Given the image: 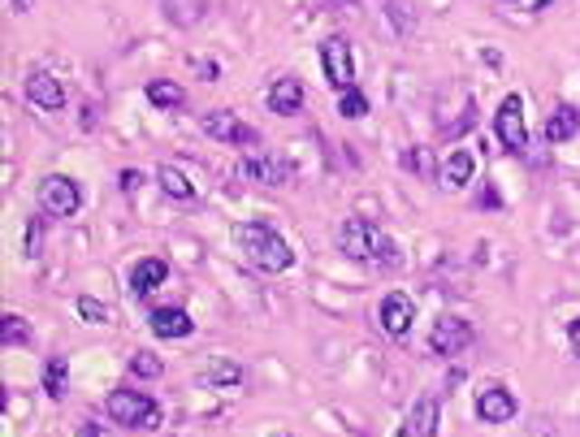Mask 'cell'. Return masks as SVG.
<instances>
[{"label":"cell","mask_w":580,"mask_h":437,"mask_svg":"<svg viewBox=\"0 0 580 437\" xmlns=\"http://www.w3.org/2000/svg\"><path fill=\"white\" fill-rule=\"evenodd\" d=\"M82 437H104L100 424H82Z\"/></svg>","instance_id":"d6a6232c"},{"label":"cell","mask_w":580,"mask_h":437,"mask_svg":"<svg viewBox=\"0 0 580 437\" xmlns=\"http://www.w3.org/2000/svg\"><path fill=\"white\" fill-rule=\"evenodd\" d=\"M130 373L143 381H157L160 373H165V364H160V356H152V351H135V356H130Z\"/></svg>","instance_id":"484cf974"},{"label":"cell","mask_w":580,"mask_h":437,"mask_svg":"<svg viewBox=\"0 0 580 437\" xmlns=\"http://www.w3.org/2000/svg\"><path fill=\"white\" fill-rule=\"evenodd\" d=\"M82 208V186L65 174H48L40 182V213L48 217H74Z\"/></svg>","instance_id":"277c9868"},{"label":"cell","mask_w":580,"mask_h":437,"mask_svg":"<svg viewBox=\"0 0 580 437\" xmlns=\"http://www.w3.org/2000/svg\"><path fill=\"white\" fill-rule=\"evenodd\" d=\"M65 385H70V364L61 356H52L43 364V394L48 398H65Z\"/></svg>","instance_id":"7402d4cb"},{"label":"cell","mask_w":580,"mask_h":437,"mask_svg":"<svg viewBox=\"0 0 580 437\" xmlns=\"http://www.w3.org/2000/svg\"><path fill=\"white\" fill-rule=\"evenodd\" d=\"M567 342H572V356L580 359V317L572 320V325H567Z\"/></svg>","instance_id":"f546056e"},{"label":"cell","mask_w":580,"mask_h":437,"mask_svg":"<svg viewBox=\"0 0 580 437\" xmlns=\"http://www.w3.org/2000/svg\"><path fill=\"white\" fill-rule=\"evenodd\" d=\"M217 74H221L217 61H200V79H217Z\"/></svg>","instance_id":"4dcf8cb0"},{"label":"cell","mask_w":580,"mask_h":437,"mask_svg":"<svg viewBox=\"0 0 580 437\" xmlns=\"http://www.w3.org/2000/svg\"><path fill=\"white\" fill-rule=\"evenodd\" d=\"M502 5H516V0H502Z\"/></svg>","instance_id":"8d00e7d4"},{"label":"cell","mask_w":580,"mask_h":437,"mask_svg":"<svg viewBox=\"0 0 580 437\" xmlns=\"http://www.w3.org/2000/svg\"><path fill=\"white\" fill-rule=\"evenodd\" d=\"M239 178L256 182V186H286L290 182V165L281 157H264V152H252V157L239 160Z\"/></svg>","instance_id":"9c48e42d"},{"label":"cell","mask_w":580,"mask_h":437,"mask_svg":"<svg viewBox=\"0 0 580 437\" xmlns=\"http://www.w3.org/2000/svg\"><path fill=\"white\" fill-rule=\"evenodd\" d=\"M576 130H580V109L576 104H559V109L550 113V121H546V139L550 143H567Z\"/></svg>","instance_id":"ac0fdd59"},{"label":"cell","mask_w":580,"mask_h":437,"mask_svg":"<svg viewBox=\"0 0 580 437\" xmlns=\"http://www.w3.org/2000/svg\"><path fill=\"white\" fill-rule=\"evenodd\" d=\"M0 342H5V347H26V342H31V325H26V317L5 312V317H0Z\"/></svg>","instance_id":"cb8c5ba5"},{"label":"cell","mask_w":580,"mask_h":437,"mask_svg":"<svg viewBox=\"0 0 580 437\" xmlns=\"http://www.w3.org/2000/svg\"><path fill=\"white\" fill-rule=\"evenodd\" d=\"M22 91H26V100H31L35 109H43V113H61V109H65V87H61L52 74H31Z\"/></svg>","instance_id":"4fadbf2b"},{"label":"cell","mask_w":580,"mask_h":437,"mask_svg":"<svg viewBox=\"0 0 580 437\" xmlns=\"http://www.w3.org/2000/svg\"><path fill=\"white\" fill-rule=\"evenodd\" d=\"M403 165L412 169V174H429L433 165H429V157H424L421 147H407V157H403Z\"/></svg>","instance_id":"f1b7e54d"},{"label":"cell","mask_w":580,"mask_h":437,"mask_svg":"<svg viewBox=\"0 0 580 437\" xmlns=\"http://www.w3.org/2000/svg\"><path fill=\"white\" fill-rule=\"evenodd\" d=\"M74 308H79V317L87 320V325H113V312H109L104 303H96L91 295H79L74 299Z\"/></svg>","instance_id":"d4e9b609"},{"label":"cell","mask_w":580,"mask_h":437,"mask_svg":"<svg viewBox=\"0 0 580 437\" xmlns=\"http://www.w3.org/2000/svg\"><path fill=\"white\" fill-rule=\"evenodd\" d=\"M104 412L121 429H157L160 424V403L152 394H135V390H113L104 398Z\"/></svg>","instance_id":"3957f363"},{"label":"cell","mask_w":580,"mask_h":437,"mask_svg":"<svg viewBox=\"0 0 580 437\" xmlns=\"http://www.w3.org/2000/svg\"><path fill=\"white\" fill-rule=\"evenodd\" d=\"M160 9H165V18L174 26H195L208 14V0H165Z\"/></svg>","instance_id":"ffe728a7"},{"label":"cell","mask_w":580,"mask_h":437,"mask_svg":"<svg viewBox=\"0 0 580 437\" xmlns=\"http://www.w3.org/2000/svg\"><path fill=\"white\" fill-rule=\"evenodd\" d=\"M516 412H520V403L507 385H485L477 394V420L485 424H507V420H516Z\"/></svg>","instance_id":"30bf717a"},{"label":"cell","mask_w":580,"mask_h":437,"mask_svg":"<svg viewBox=\"0 0 580 437\" xmlns=\"http://www.w3.org/2000/svg\"><path fill=\"white\" fill-rule=\"evenodd\" d=\"M472 152H463V147H455V152H446L438 165V186L442 191H463L468 182H472Z\"/></svg>","instance_id":"7c38bea8"},{"label":"cell","mask_w":580,"mask_h":437,"mask_svg":"<svg viewBox=\"0 0 580 437\" xmlns=\"http://www.w3.org/2000/svg\"><path fill=\"white\" fill-rule=\"evenodd\" d=\"M40 242H43V221L31 217V225H26V256H40Z\"/></svg>","instance_id":"83f0119b"},{"label":"cell","mask_w":580,"mask_h":437,"mask_svg":"<svg viewBox=\"0 0 580 437\" xmlns=\"http://www.w3.org/2000/svg\"><path fill=\"white\" fill-rule=\"evenodd\" d=\"M407 420H412V429H416L421 437H433L438 433V398H421Z\"/></svg>","instance_id":"603a6c76"},{"label":"cell","mask_w":580,"mask_h":437,"mask_svg":"<svg viewBox=\"0 0 580 437\" xmlns=\"http://www.w3.org/2000/svg\"><path fill=\"white\" fill-rule=\"evenodd\" d=\"M338 113H342V118H351V121L368 118V96H364L360 87H351V91H342V100H338Z\"/></svg>","instance_id":"4316f807"},{"label":"cell","mask_w":580,"mask_h":437,"mask_svg":"<svg viewBox=\"0 0 580 437\" xmlns=\"http://www.w3.org/2000/svg\"><path fill=\"white\" fill-rule=\"evenodd\" d=\"M338 252L347 260H356V264H373V269H395L399 264L395 239L364 217H347L338 225Z\"/></svg>","instance_id":"6da1fadb"},{"label":"cell","mask_w":580,"mask_h":437,"mask_svg":"<svg viewBox=\"0 0 580 437\" xmlns=\"http://www.w3.org/2000/svg\"><path fill=\"white\" fill-rule=\"evenodd\" d=\"M152 334H157L160 342L191 338V334H195V320L186 317L182 308H157V312H152Z\"/></svg>","instance_id":"5bb4252c"},{"label":"cell","mask_w":580,"mask_h":437,"mask_svg":"<svg viewBox=\"0 0 580 437\" xmlns=\"http://www.w3.org/2000/svg\"><path fill=\"white\" fill-rule=\"evenodd\" d=\"M147 100H152L157 109H182V104H186V91L169 79H152L147 82Z\"/></svg>","instance_id":"44dd1931"},{"label":"cell","mask_w":580,"mask_h":437,"mask_svg":"<svg viewBox=\"0 0 580 437\" xmlns=\"http://www.w3.org/2000/svg\"><path fill=\"white\" fill-rule=\"evenodd\" d=\"M472 338H477V329L463 317H442L438 325H433V334H429V347H433L438 356H460V351L472 347Z\"/></svg>","instance_id":"ba28073f"},{"label":"cell","mask_w":580,"mask_h":437,"mask_svg":"<svg viewBox=\"0 0 580 437\" xmlns=\"http://www.w3.org/2000/svg\"><path fill=\"white\" fill-rule=\"evenodd\" d=\"M165 278H169V264L157 256H147L130 269V290H135V295H152L157 286H165Z\"/></svg>","instance_id":"e0dca14e"},{"label":"cell","mask_w":580,"mask_h":437,"mask_svg":"<svg viewBox=\"0 0 580 437\" xmlns=\"http://www.w3.org/2000/svg\"><path fill=\"white\" fill-rule=\"evenodd\" d=\"M494 130H499V139L507 152H524L528 147V126H524V96H511L499 104V118H494Z\"/></svg>","instance_id":"8992f818"},{"label":"cell","mask_w":580,"mask_h":437,"mask_svg":"<svg viewBox=\"0 0 580 437\" xmlns=\"http://www.w3.org/2000/svg\"><path fill=\"white\" fill-rule=\"evenodd\" d=\"M242 377H247V373H242V364H239V359L221 356V359H213V364H204L200 373H195V385H204V390L213 385V390H217V385H239Z\"/></svg>","instance_id":"2e32d148"},{"label":"cell","mask_w":580,"mask_h":437,"mask_svg":"<svg viewBox=\"0 0 580 437\" xmlns=\"http://www.w3.org/2000/svg\"><path fill=\"white\" fill-rule=\"evenodd\" d=\"M264 104H269V113H278V118H295V113L303 109V82L300 79H278L273 87H269Z\"/></svg>","instance_id":"9a60e30c"},{"label":"cell","mask_w":580,"mask_h":437,"mask_svg":"<svg viewBox=\"0 0 580 437\" xmlns=\"http://www.w3.org/2000/svg\"><path fill=\"white\" fill-rule=\"evenodd\" d=\"M135 186H139V174H135V169H126V174H121V191H135Z\"/></svg>","instance_id":"1f68e13d"},{"label":"cell","mask_w":580,"mask_h":437,"mask_svg":"<svg viewBox=\"0 0 580 437\" xmlns=\"http://www.w3.org/2000/svg\"><path fill=\"white\" fill-rule=\"evenodd\" d=\"M31 5H35V0H14V9H18V14H26Z\"/></svg>","instance_id":"e575fe53"},{"label":"cell","mask_w":580,"mask_h":437,"mask_svg":"<svg viewBox=\"0 0 580 437\" xmlns=\"http://www.w3.org/2000/svg\"><path fill=\"white\" fill-rule=\"evenodd\" d=\"M157 182H160V191H165L169 199H178V204H191V199H195V186H191V178H186L182 169H174V165H160Z\"/></svg>","instance_id":"d6986e66"},{"label":"cell","mask_w":580,"mask_h":437,"mask_svg":"<svg viewBox=\"0 0 580 437\" xmlns=\"http://www.w3.org/2000/svg\"><path fill=\"white\" fill-rule=\"evenodd\" d=\"M377 320H381V329H385L390 338H403V334L412 329V320H416V303L395 290V295H385L377 303Z\"/></svg>","instance_id":"8fae6325"},{"label":"cell","mask_w":580,"mask_h":437,"mask_svg":"<svg viewBox=\"0 0 580 437\" xmlns=\"http://www.w3.org/2000/svg\"><path fill=\"white\" fill-rule=\"evenodd\" d=\"M200 130L208 135V139H217V143H239V147H247V143H256L261 135L247 126V121H239L230 109H208L200 118Z\"/></svg>","instance_id":"52a82bcc"},{"label":"cell","mask_w":580,"mask_h":437,"mask_svg":"<svg viewBox=\"0 0 580 437\" xmlns=\"http://www.w3.org/2000/svg\"><path fill=\"white\" fill-rule=\"evenodd\" d=\"M550 5H555V0H533V9H550Z\"/></svg>","instance_id":"d590c367"},{"label":"cell","mask_w":580,"mask_h":437,"mask_svg":"<svg viewBox=\"0 0 580 437\" xmlns=\"http://www.w3.org/2000/svg\"><path fill=\"white\" fill-rule=\"evenodd\" d=\"M234 242L247 256V264H256L261 273H286L295 264L290 242L281 239L269 221H242V225H234Z\"/></svg>","instance_id":"7a4b0ae2"},{"label":"cell","mask_w":580,"mask_h":437,"mask_svg":"<svg viewBox=\"0 0 580 437\" xmlns=\"http://www.w3.org/2000/svg\"><path fill=\"white\" fill-rule=\"evenodd\" d=\"M320 65H325V79L334 91H351L356 87V57H351V43L342 40V35H329V40L320 43Z\"/></svg>","instance_id":"5b68a950"},{"label":"cell","mask_w":580,"mask_h":437,"mask_svg":"<svg viewBox=\"0 0 580 437\" xmlns=\"http://www.w3.org/2000/svg\"><path fill=\"white\" fill-rule=\"evenodd\" d=\"M399 437H421V433H416V429H412V420H407V424L399 429Z\"/></svg>","instance_id":"836d02e7"}]
</instances>
